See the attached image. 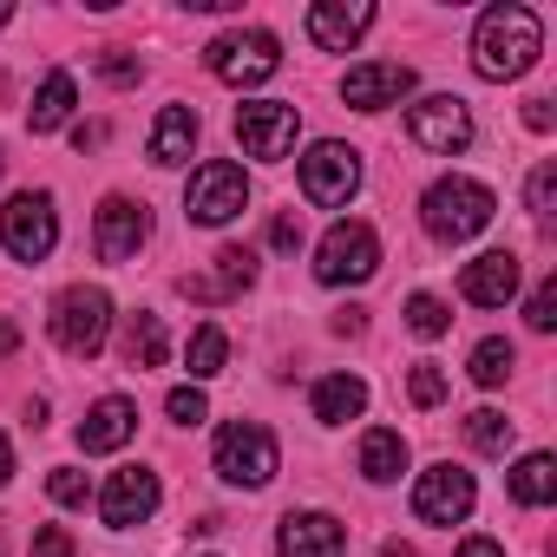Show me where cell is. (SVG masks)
<instances>
[{
  "label": "cell",
  "mask_w": 557,
  "mask_h": 557,
  "mask_svg": "<svg viewBox=\"0 0 557 557\" xmlns=\"http://www.w3.org/2000/svg\"><path fill=\"white\" fill-rule=\"evenodd\" d=\"M544 53V27L531 8L505 0V8H485L479 14V34H472V73L479 79H524Z\"/></svg>",
  "instance_id": "obj_1"
},
{
  "label": "cell",
  "mask_w": 557,
  "mask_h": 557,
  "mask_svg": "<svg viewBox=\"0 0 557 557\" xmlns=\"http://www.w3.org/2000/svg\"><path fill=\"white\" fill-rule=\"evenodd\" d=\"M498 197L479 184V177H440L426 197H420V223L433 243H472L485 223H492Z\"/></svg>",
  "instance_id": "obj_2"
},
{
  "label": "cell",
  "mask_w": 557,
  "mask_h": 557,
  "mask_svg": "<svg viewBox=\"0 0 557 557\" xmlns=\"http://www.w3.org/2000/svg\"><path fill=\"white\" fill-rule=\"evenodd\" d=\"M275 466H283V446H275V433H269L262 420H230V426L216 433V479H223V485L256 492V485L275 479Z\"/></svg>",
  "instance_id": "obj_3"
},
{
  "label": "cell",
  "mask_w": 557,
  "mask_h": 557,
  "mask_svg": "<svg viewBox=\"0 0 557 557\" xmlns=\"http://www.w3.org/2000/svg\"><path fill=\"white\" fill-rule=\"evenodd\" d=\"M112 335V296L92 289V283H73L60 302H53V342L73 355V361H92Z\"/></svg>",
  "instance_id": "obj_4"
},
{
  "label": "cell",
  "mask_w": 557,
  "mask_h": 557,
  "mask_svg": "<svg viewBox=\"0 0 557 557\" xmlns=\"http://www.w3.org/2000/svg\"><path fill=\"white\" fill-rule=\"evenodd\" d=\"M243 210H249V177H243V164L210 158V164L190 171V190H184V216H190V223L223 230V223L243 216Z\"/></svg>",
  "instance_id": "obj_5"
},
{
  "label": "cell",
  "mask_w": 557,
  "mask_h": 557,
  "mask_svg": "<svg viewBox=\"0 0 557 557\" xmlns=\"http://www.w3.org/2000/svg\"><path fill=\"white\" fill-rule=\"evenodd\" d=\"M381 269V236L355 216H342L322 243H315V275L329 289H348V283H368V275Z\"/></svg>",
  "instance_id": "obj_6"
},
{
  "label": "cell",
  "mask_w": 557,
  "mask_h": 557,
  "mask_svg": "<svg viewBox=\"0 0 557 557\" xmlns=\"http://www.w3.org/2000/svg\"><path fill=\"white\" fill-rule=\"evenodd\" d=\"M0 243H8L14 262H47L53 243H60V216H53V197L47 190H21L0 210Z\"/></svg>",
  "instance_id": "obj_7"
},
{
  "label": "cell",
  "mask_w": 557,
  "mask_h": 557,
  "mask_svg": "<svg viewBox=\"0 0 557 557\" xmlns=\"http://www.w3.org/2000/svg\"><path fill=\"white\" fill-rule=\"evenodd\" d=\"M296 132H302V112L283 106V99H249V106H236V145H243V158L283 164L296 151Z\"/></svg>",
  "instance_id": "obj_8"
},
{
  "label": "cell",
  "mask_w": 557,
  "mask_h": 557,
  "mask_svg": "<svg viewBox=\"0 0 557 557\" xmlns=\"http://www.w3.org/2000/svg\"><path fill=\"white\" fill-rule=\"evenodd\" d=\"M203 66H210L216 79H230V86H262V79H275V66H283V47H275V34H262V27H249V34H216V40L203 47Z\"/></svg>",
  "instance_id": "obj_9"
},
{
  "label": "cell",
  "mask_w": 557,
  "mask_h": 557,
  "mask_svg": "<svg viewBox=\"0 0 557 557\" xmlns=\"http://www.w3.org/2000/svg\"><path fill=\"white\" fill-rule=\"evenodd\" d=\"M355 190H361V151L342 145V138H322V145L302 158V197L322 203V210H342Z\"/></svg>",
  "instance_id": "obj_10"
},
{
  "label": "cell",
  "mask_w": 557,
  "mask_h": 557,
  "mask_svg": "<svg viewBox=\"0 0 557 557\" xmlns=\"http://www.w3.org/2000/svg\"><path fill=\"white\" fill-rule=\"evenodd\" d=\"M472 505H479V485H472V472L453 466V459L426 466L420 485H413V518H426V524H466Z\"/></svg>",
  "instance_id": "obj_11"
},
{
  "label": "cell",
  "mask_w": 557,
  "mask_h": 557,
  "mask_svg": "<svg viewBox=\"0 0 557 557\" xmlns=\"http://www.w3.org/2000/svg\"><path fill=\"white\" fill-rule=\"evenodd\" d=\"M407 138H413L420 151H440V158L466 151V145H472V112H466V99L433 92V99L407 106Z\"/></svg>",
  "instance_id": "obj_12"
},
{
  "label": "cell",
  "mask_w": 557,
  "mask_h": 557,
  "mask_svg": "<svg viewBox=\"0 0 557 557\" xmlns=\"http://www.w3.org/2000/svg\"><path fill=\"white\" fill-rule=\"evenodd\" d=\"M413 92V66L407 60H368V66H348L342 79V99L355 112H381V106H400Z\"/></svg>",
  "instance_id": "obj_13"
},
{
  "label": "cell",
  "mask_w": 557,
  "mask_h": 557,
  "mask_svg": "<svg viewBox=\"0 0 557 557\" xmlns=\"http://www.w3.org/2000/svg\"><path fill=\"white\" fill-rule=\"evenodd\" d=\"M151 511H158V472L125 466V472L106 479V492H99V518H106L112 531H132V524H145Z\"/></svg>",
  "instance_id": "obj_14"
},
{
  "label": "cell",
  "mask_w": 557,
  "mask_h": 557,
  "mask_svg": "<svg viewBox=\"0 0 557 557\" xmlns=\"http://www.w3.org/2000/svg\"><path fill=\"white\" fill-rule=\"evenodd\" d=\"M145 236H151L145 203H132V197H106V203H99V230H92V243H99L106 262H132V256L145 249Z\"/></svg>",
  "instance_id": "obj_15"
},
{
  "label": "cell",
  "mask_w": 557,
  "mask_h": 557,
  "mask_svg": "<svg viewBox=\"0 0 557 557\" xmlns=\"http://www.w3.org/2000/svg\"><path fill=\"white\" fill-rule=\"evenodd\" d=\"M368 27H374V8H368V0H315V8H309V40H315L322 53H348Z\"/></svg>",
  "instance_id": "obj_16"
},
{
  "label": "cell",
  "mask_w": 557,
  "mask_h": 557,
  "mask_svg": "<svg viewBox=\"0 0 557 557\" xmlns=\"http://www.w3.org/2000/svg\"><path fill=\"white\" fill-rule=\"evenodd\" d=\"M275 550H283V557H342L348 550V524L329 518V511H289Z\"/></svg>",
  "instance_id": "obj_17"
},
{
  "label": "cell",
  "mask_w": 557,
  "mask_h": 557,
  "mask_svg": "<svg viewBox=\"0 0 557 557\" xmlns=\"http://www.w3.org/2000/svg\"><path fill=\"white\" fill-rule=\"evenodd\" d=\"M466 302H479V309H505L511 296H518V256L511 249H485L479 262H466Z\"/></svg>",
  "instance_id": "obj_18"
},
{
  "label": "cell",
  "mask_w": 557,
  "mask_h": 557,
  "mask_svg": "<svg viewBox=\"0 0 557 557\" xmlns=\"http://www.w3.org/2000/svg\"><path fill=\"white\" fill-rule=\"evenodd\" d=\"M132 433H138V407H132L125 394H106V400H92V413L79 420V453H119Z\"/></svg>",
  "instance_id": "obj_19"
},
{
  "label": "cell",
  "mask_w": 557,
  "mask_h": 557,
  "mask_svg": "<svg viewBox=\"0 0 557 557\" xmlns=\"http://www.w3.org/2000/svg\"><path fill=\"white\" fill-rule=\"evenodd\" d=\"M249 283H256V249L223 243V249H216V275H184V296L216 302V296H236V289H249Z\"/></svg>",
  "instance_id": "obj_20"
},
{
  "label": "cell",
  "mask_w": 557,
  "mask_h": 557,
  "mask_svg": "<svg viewBox=\"0 0 557 557\" xmlns=\"http://www.w3.org/2000/svg\"><path fill=\"white\" fill-rule=\"evenodd\" d=\"M151 164H164V171H177V164H190V151H197V112L190 106H164L158 119H151Z\"/></svg>",
  "instance_id": "obj_21"
},
{
  "label": "cell",
  "mask_w": 557,
  "mask_h": 557,
  "mask_svg": "<svg viewBox=\"0 0 557 557\" xmlns=\"http://www.w3.org/2000/svg\"><path fill=\"white\" fill-rule=\"evenodd\" d=\"M368 413V381L361 374H329L315 381V420L322 426H342V420H361Z\"/></svg>",
  "instance_id": "obj_22"
},
{
  "label": "cell",
  "mask_w": 557,
  "mask_h": 557,
  "mask_svg": "<svg viewBox=\"0 0 557 557\" xmlns=\"http://www.w3.org/2000/svg\"><path fill=\"white\" fill-rule=\"evenodd\" d=\"M73 99H79L73 73H47L40 92H34V106H27V125H34V132H60V125L73 119Z\"/></svg>",
  "instance_id": "obj_23"
},
{
  "label": "cell",
  "mask_w": 557,
  "mask_h": 557,
  "mask_svg": "<svg viewBox=\"0 0 557 557\" xmlns=\"http://www.w3.org/2000/svg\"><path fill=\"white\" fill-rule=\"evenodd\" d=\"M361 472H368L374 485H394V479L407 472V440H400L394 426H374V433L361 440Z\"/></svg>",
  "instance_id": "obj_24"
},
{
  "label": "cell",
  "mask_w": 557,
  "mask_h": 557,
  "mask_svg": "<svg viewBox=\"0 0 557 557\" xmlns=\"http://www.w3.org/2000/svg\"><path fill=\"white\" fill-rule=\"evenodd\" d=\"M511 498L531 505V511L550 505V498H557V459H550V453H524V459L511 466Z\"/></svg>",
  "instance_id": "obj_25"
},
{
  "label": "cell",
  "mask_w": 557,
  "mask_h": 557,
  "mask_svg": "<svg viewBox=\"0 0 557 557\" xmlns=\"http://www.w3.org/2000/svg\"><path fill=\"white\" fill-rule=\"evenodd\" d=\"M125 361H132V368H164V322H158V315H132V329H125Z\"/></svg>",
  "instance_id": "obj_26"
},
{
  "label": "cell",
  "mask_w": 557,
  "mask_h": 557,
  "mask_svg": "<svg viewBox=\"0 0 557 557\" xmlns=\"http://www.w3.org/2000/svg\"><path fill=\"white\" fill-rule=\"evenodd\" d=\"M223 361H230V335H223L216 322H203V329L190 335V381H210V374H223Z\"/></svg>",
  "instance_id": "obj_27"
},
{
  "label": "cell",
  "mask_w": 557,
  "mask_h": 557,
  "mask_svg": "<svg viewBox=\"0 0 557 557\" xmlns=\"http://www.w3.org/2000/svg\"><path fill=\"white\" fill-rule=\"evenodd\" d=\"M466 440H472L479 453L505 459V453H511V420H505L498 407H479V413H466Z\"/></svg>",
  "instance_id": "obj_28"
},
{
  "label": "cell",
  "mask_w": 557,
  "mask_h": 557,
  "mask_svg": "<svg viewBox=\"0 0 557 557\" xmlns=\"http://www.w3.org/2000/svg\"><path fill=\"white\" fill-rule=\"evenodd\" d=\"M511 368H518L511 342H498V335H492V342H479V348H472V381H479V387H505V381H511Z\"/></svg>",
  "instance_id": "obj_29"
},
{
  "label": "cell",
  "mask_w": 557,
  "mask_h": 557,
  "mask_svg": "<svg viewBox=\"0 0 557 557\" xmlns=\"http://www.w3.org/2000/svg\"><path fill=\"white\" fill-rule=\"evenodd\" d=\"M407 329H413L420 342H440V335L453 329V309H446L440 296H413V302H407Z\"/></svg>",
  "instance_id": "obj_30"
},
{
  "label": "cell",
  "mask_w": 557,
  "mask_h": 557,
  "mask_svg": "<svg viewBox=\"0 0 557 557\" xmlns=\"http://www.w3.org/2000/svg\"><path fill=\"white\" fill-rule=\"evenodd\" d=\"M524 322H531L537 335H550V329H557V275H544V283L531 289V302H524Z\"/></svg>",
  "instance_id": "obj_31"
},
{
  "label": "cell",
  "mask_w": 557,
  "mask_h": 557,
  "mask_svg": "<svg viewBox=\"0 0 557 557\" xmlns=\"http://www.w3.org/2000/svg\"><path fill=\"white\" fill-rule=\"evenodd\" d=\"M407 394H413V407H440V400H446V374H440L433 361H413V374H407Z\"/></svg>",
  "instance_id": "obj_32"
},
{
  "label": "cell",
  "mask_w": 557,
  "mask_h": 557,
  "mask_svg": "<svg viewBox=\"0 0 557 557\" xmlns=\"http://www.w3.org/2000/svg\"><path fill=\"white\" fill-rule=\"evenodd\" d=\"M524 203H531V216H537V223L550 216V203H557V164H537V171H531V184H524Z\"/></svg>",
  "instance_id": "obj_33"
},
{
  "label": "cell",
  "mask_w": 557,
  "mask_h": 557,
  "mask_svg": "<svg viewBox=\"0 0 557 557\" xmlns=\"http://www.w3.org/2000/svg\"><path fill=\"white\" fill-rule=\"evenodd\" d=\"M164 413H171L177 426H203V420H210V400H203V387H177V394L164 400Z\"/></svg>",
  "instance_id": "obj_34"
},
{
  "label": "cell",
  "mask_w": 557,
  "mask_h": 557,
  "mask_svg": "<svg viewBox=\"0 0 557 557\" xmlns=\"http://www.w3.org/2000/svg\"><path fill=\"white\" fill-rule=\"evenodd\" d=\"M47 492H53V505H86V472H73V466H60V472L47 479Z\"/></svg>",
  "instance_id": "obj_35"
},
{
  "label": "cell",
  "mask_w": 557,
  "mask_h": 557,
  "mask_svg": "<svg viewBox=\"0 0 557 557\" xmlns=\"http://www.w3.org/2000/svg\"><path fill=\"white\" fill-rule=\"evenodd\" d=\"M34 557H79V544L66 537V524H40L34 531Z\"/></svg>",
  "instance_id": "obj_36"
},
{
  "label": "cell",
  "mask_w": 557,
  "mask_h": 557,
  "mask_svg": "<svg viewBox=\"0 0 557 557\" xmlns=\"http://www.w3.org/2000/svg\"><path fill=\"white\" fill-rule=\"evenodd\" d=\"M99 73H106L112 86H138V60H132V53H119V47H106V53H99Z\"/></svg>",
  "instance_id": "obj_37"
},
{
  "label": "cell",
  "mask_w": 557,
  "mask_h": 557,
  "mask_svg": "<svg viewBox=\"0 0 557 557\" xmlns=\"http://www.w3.org/2000/svg\"><path fill=\"white\" fill-rule=\"evenodd\" d=\"M269 243H275V249H302V223H296V216H275Z\"/></svg>",
  "instance_id": "obj_38"
},
{
  "label": "cell",
  "mask_w": 557,
  "mask_h": 557,
  "mask_svg": "<svg viewBox=\"0 0 557 557\" xmlns=\"http://www.w3.org/2000/svg\"><path fill=\"white\" fill-rule=\"evenodd\" d=\"M524 125H531V132H550V125H557L550 99H524Z\"/></svg>",
  "instance_id": "obj_39"
},
{
  "label": "cell",
  "mask_w": 557,
  "mask_h": 557,
  "mask_svg": "<svg viewBox=\"0 0 557 557\" xmlns=\"http://www.w3.org/2000/svg\"><path fill=\"white\" fill-rule=\"evenodd\" d=\"M453 557H505V544H498V537H466Z\"/></svg>",
  "instance_id": "obj_40"
},
{
  "label": "cell",
  "mask_w": 557,
  "mask_h": 557,
  "mask_svg": "<svg viewBox=\"0 0 557 557\" xmlns=\"http://www.w3.org/2000/svg\"><path fill=\"white\" fill-rule=\"evenodd\" d=\"M73 145H79V151H92V145H106V125H79V132H73Z\"/></svg>",
  "instance_id": "obj_41"
},
{
  "label": "cell",
  "mask_w": 557,
  "mask_h": 557,
  "mask_svg": "<svg viewBox=\"0 0 557 557\" xmlns=\"http://www.w3.org/2000/svg\"><path fill=\"white\" fill-rule=\"evenodd\" d=\"M14 348H21V329H14L8 315H0V355H14Z\"/></svg>",
  "instance_id": "obj_42"
},
{
  "label": "cell",
  "mask_w": 557,
  "mask_h": 557,
  "mask_svg": "<svg viewBox=\"0 0 557 557\" xmlns=\"http://www.w3.org/2000/svg\"><path fill=\"white\" fill-rule=\"evenodd\" d=\"M14 479V446H8V433H0V485Z\"/></svg>",
  "instance_id": "obj_43"
},
{
  "label": "cell",
  "mask_w": 557,
  "mask_h": 557,
  "mask_svg": "<svg viewBox=\"0 0 557 557\" xmlns=\"http://www.w3.org/2000/svg\"><path fill=\"white\" fill-rule=\"evenodd\" d=\"M381 557H413V544H400V537H394V544H387Z\"/></svg>",
  "instance_id": "obj_44"
},
{
  "label": "cell",
  "mask_w": 557,
  "mask_h": 557,
  "mask_svg": "<svg viewBox=\"0 0 557 557\" xmlns=\"http://www.w3.org/2000/svg\"><path fill=\"white\" fill-rule=\"evenodd\" d=\"M8 21H14V14H8V8H0V27H8Z\"/></svg>",
  "instance_id": "obj_45"
},
{
  "label": "cell",
  "mask_w": 557,
  "mask_h": 557,
  "mask_svg": "<svg viewBox=\"0 0 557 557\" xmlns=\"http://www.w3.org/2000/svg\"><path fill=\"white\" fill-rule=\"evenodd\" d=\"M0 557H8V550H0Z\"/></svg>",
  "instance_id": "obj_46"
}]
</instances>
